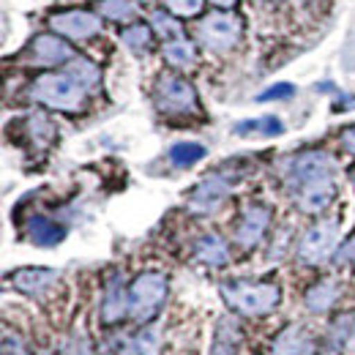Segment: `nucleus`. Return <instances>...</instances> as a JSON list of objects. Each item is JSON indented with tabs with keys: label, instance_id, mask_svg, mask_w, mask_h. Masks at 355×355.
I'll use <instances>...</instances> for the list:
<instances>
[{
	"label": "nucleus",
	"instance_id": "1",
	"mask_svg": "<svg viewBox=\"0 0 355 355\" xmlns=\"http://www.w3.org/2000/svg\"><path fill=\"white\" fill-rule=\"evenodd\" d=\"M222 298L232 311H241L246 317H260L279 306L282 290L270 282H224Z\"/></svg>",
	"mask_w": 355,
	"mask_h": 355
},
{
	"label": "nucleus",
	"instance_id": "2",
	"mask_svg": "<svg viewBox=\"0 0 355 355\" xmlns=\"http://www.w3.org/2000/svg\"><path fill=\"white\" fill-rule=\"evenodd\" d=\"M31 98L60 112H77L85 107V88L69 74H42L31 85Z\"/></svg>",
	"mask_w": 355,
	"mask_h": 355
},
{
	"label": "nucleus",
	"instance_id": "3",
	"mask_svg": "<svg viewBox=\"0 0 355 355\" xmlns=\"http://www.w3.org/2000/svg\"><path fill=\"white\" fill-rule=\"evenodd\" d=\"M132 317L137 322H150L153 314L167 301V276L159 270H145L132 282Z\"/></svg>",
	"mask_w": 355,
	"mask_h": 355
},
{
	"label": "nucleus",
	"instance_id": "4",
	"mask_svg": "<svg viewBox=\"0 0 355 355\" xmlns=\"http://www.w3.org/2000/svg\"><path fill=\"white\" fill-rule=\"evenodd\" d=\"M197 36H200V42H202L205 49H211V52H227V49H232V46L241 42L243 22L232 11H214V14H208L200 22Z\"/></svg>",
	"mask_w": 355,
	"mask_h": 355
},
{
	"label": "nucleus",
	"instance_id": "5",
	"mask_svg": "<svg viewBox=\"0 0 355 355\" xmlns=\"http://www.w3.org/2000/svg\"><path fill=\"white\" fill-rule=\"evenodd\" d=\"M156 107L167 115H194L200 112L197 90L178 74H162L156 83Z\"/></svg>",
	"mask_w": 355,
	"mask_h": 355
},
{
	"label": "nucleus",
	"instance_id": "6",
	"mask_svg": "<svg viewBox=\"0 0 355 355\" xmlns=\"http://www.w3.org/2000/svg\"><path fill=\"white\" fill-rule=\"evenodd\" d=\"M336 241H339V224L334 219L314 224L298 243V257L309 266H320L336 252Z\"/></svg>",
	"mask_w": 355,
	"mask_h": 355
},
{
	"label": "nucleus",
	"instance_id": "7",
	"mask_svg": "<svg viewBox=\"0 0 355 355\" xmlns=\"http://www.w3.org/2000/svg\"><path fill=\"white\" fill-rule=\"evenodd\" d=\"M49 28L58 36L74 39V42H88L101 31V19L90 11H60L49 17Z\"/></svg>",
	"mask_w": 355,
	"mask_h": 355
},
{
	"label": "nucleus",
	"instance_id": "8",
	"mask_svg": "<svg viewBox=\"0 0 355 355\" xmlns=\"http://www.w3.org/2000/svg\"><path fill=\"white\" fill-rule=\"evenodd\" d=\"M230 189H232V180L224 178L222 173H214V175L200 180V183L191 189V194H189V208H191L194 214H211V211H216L224 200H227Z\"/></svg>",
	"mask_w": 355,
	"mask_h": 355
},
{
	"label": "nucleus",
	"instance_id": "9",
	"mask_svg": "<svg viewBox=\"0 0 355 355\" xmlns=\"http://www.w3.org/2000/svg\"><path fill=\"white\" fill-rule=\"evenodd\" d=\"M268 224H270V208L268 205H260V202L246 205V211L241 214V219L235 224V243L243 246V249H254L263 241Z\"/></svg>",
	"mask_w": 355,
	"mask_h": 355
},
{
	"label": "nucleus",
	"instance_id": "10",
	"mask_svg": "<svg viewBox=\"0 0 355 355\" xmlns=\"http://www.w3.org/2000/svg\"><path fill=\"white\" fill-rule=\"evenodd\" d=\"M334 200H336V183H334L331 175L306 180L304 186H298V197H295L298 208L304 214H311V216L314 214H322Z\"/></svg>",
	"mask_w": 355,
	"mask_h": 355
},
{
	"label": "nucleus",
	"instance_id": "11",
	"mask_svg": "<svg viewBox=\"0 0 355 355\" xmlns=\"http://www.w3.org/2000/svg\"><path fill=\"white\" fill-rule=\"evenodd\" d=\"M28 55L39 66H60V63H71L74 60V49L66 44L58 33H42V36H36L31 42V46H28Z\"/></svg>",
	"mask_w": 355,
	"mask_h": 355
},
{
	"label": "nucleus",
	"instance_id": "12",
	"mask_svg": "<svg viewBox=\"0 0 355 355\" xmlns=\"http://www.w3.org/2000/svg\"><path fill=\"white\" fill-rule=\"evenodd\" d=\"M331 170H334V162H331L328 153H322V150H306V153H298L290 162L287 178H290L293 186H304L306 180L331 175Z\"/></svg>",
	"mask_w": 355,
	"mask_h": 355
},
{
	"label": "nucleus",
	"instance_id": "13",
	"mask_svg": "<svg viewBox=\"0 0 355 355\" xmlns=\"http://www.w3.org/2000/svg\"><path fill=\"white\" fill-rule=\"evenodd\" d=\"M126 314H132V293L123 287L121 279H112L107 284V293H104V301H101V320L107 325H115Z\"/></svg>",
	"mask_w": 355,
	"mask_h": 355
},
{
	"label": "nucleus",
	"instance_id": "14",
	"mask_svg": "<svg viewBox=\"0 0 355 355\" xmlns=\"http://www.w3.org/2000/svg\"><path fill=\"white\" fill-rule=\"evenodd\" d=\"M314 353H317L314 339L309 336V331H304L298 325L284 328L276 336L273 347H270V355H314Z\"/></svg>",
	"mask_w": 355,
	"mask_h": 355
},
{
	"label": "nucleus",
	"instance_id": "15",
	"mask_svg": "<svg viewBox=\"0 0 355 355\" xmlns=\"http://www.w3.org/2000/svg\"><path fill=\"white\" fill-rule=\"evenodd\" d=\"M58 282V270L52 268H22L11 276V284L25 295H42Z\"/></svg>",
	"mask_w": 355,
	"mask_h": 355
},
{
	"label": "nucleus",
	"instance_id": "16",
	"mask_svg": "<svg viewBox=\"0 0 355 355\" xmlns=\"http://www.w3.org/2000/svg\"><path fill=\"white\" fill-rule=\"evenodd\" d=\"M194 254H197L200 263H205V266L211 268H222L230 263V246H227V241H224L222 235H216V232L202 235L197 241V246H194Z\"/></svg>",
	"mask_w": 355,
	"mask_h": 355
},
{
	"label": "nucleus",
	"instance_id": "17",
	"mask_svg": "<svg viewBox=\"0 0 355 355\" xmlns=\"http://www.w3.org/2000/svg\"><path fill=\"white\" fill-rule=\"evenodd\" d=\"M241 342H243V336H241L238 322L230 320V317H224V320H219V325L214 331L211 355H238L241 353Z\"/></svg>",
	"mask_w": 355,
	"mask_h": 355
},
{
	"label": "nucleus",
	"instance_id": "18",
	"mask_svg": "<svg viewBox=\"0 0 355 355\" xmlns=\"http://www.w3.org/2000/svg\"><path fill=\"white\" fill-rule=\"evenodd\" d=\"M63 235H66V230L58 222L46 219V216H33V219L28 222V238H31L36 246H55V243L63 241Z\"/></svg>",
	"mask_w": 355,
	"mask_h": 355
},
{
	"label": "nucleus",
	"instance_id": "19",
	"mask_svg": "<svg viewBox=\"0 0 355 355\" xmlns=\"http://www.w3.org/2000/svg\"><path fill=\"white\" fill-rule=\"evenodd\" d=\"M339 293H342V287L336 279H322L306 293V306L311 311H328L339 301Z\"/></svg>",
	"mask_w": 355,
	"mask_h": 355
},
{
	"label": "nucleus",
	"instance_id": "20",
	"mask_svg": "<svg viewBox=\"0 0 355 355\" xmlns=\"http://www.w3.org/2000/svg\"><path fill=\"white\" fill-rule=\"evenodd\" d=\"M121 42L129 46L132 52H137V55L150 52V46H153V25L139 22V25H132V28L121 31Z\"/></svg>",
	"mask_w": 355,
	"mask_h": 355
},
{
	"label": "nucleus",
	"instance_id": "21",
	"mask_svg": "<svg viewBox=\"0 0 355 355\" xmlns=\"http://www.w3.org/2000/svg\"><path fill=\"white\" fill-rule=\"evenodd\" d=\"M164 58H167V63H170V66H175V69H189V66H194V63H197L194 44H191V42H186L183 36H180V39H173L170 44L164 46Z\"/></svg>",
	"mask_w": 355,
	"mask_h": 355
},
{
	"label": "nucleus",
	"instance_id": "22",
	"mask_svg": "<svg viewBox=\"0 0 355 355\" xmlns=\"http://www.w3.org/2000/svg\"><path fill=\"white\" fill-rule=\"evenodd\" d=\"M353 336H355V311H345L342 317H336V320H334L328 342H331V347H334V350H342Z\"/></svg>",
	"mask_w": 355,
	"mask_h": 355
},
{
	"label": "nucleus",
	"instance_id": "23",
	"mask_svg": "<svg viewBox=\"0 0 355 355\" xmlns=\"http://www.w3.org/2000/svg\"><path fill=\"white\" fill-rule=\"evenodd\" d=\"M205 156V148L200 142H178L170 148V162L175 167H191Z\"/></svg>",
	"mask_w": 355,
	"mask_h": 355
},
{
	"label": "nucleus",
	"instance_id": "24",
	"mask_svg": "<svg viewBox=\"0 0 355 355\" xmlns=\"http://www.w3.org/2000/svg\"><path fill=\"white\" fill-rule=\"evenodd\" d=\"M98 14L115 22H129L137 14V6L132 0H98Z\"/></svg>",
	"mask_w": 355,
	"mask_h": 355
},
{
	"label": "nucleus",
	"instance_id": "25",
	"mask_svg": "<svg viewBox=\"0 0 355 355\" xmlns=\"http://www.w3.org/2000/svg\"><path fill=\"white\" fill-rule=\"evenodd\" d=\"M69 77H74L83 88H93L96 83H98V66L96 63H90V60H85V58H74L71 63H69V71H66Z\"/></svg>",
	"mask_w": 355,
	"mask_h": 355
},
{
	"label": "nucleus",
	"instance_id": "26",
	"mask_svg": "<svg viewBox=\"0 0 355 355\" xmlns=\"http://www.w3.org/2000/svg\"><path fill=\"white\" fill-rule=\"evenodd\" d=\"M246 132H260V134L273 137V134L284 132V126H282V121H279V118L266 115V118H257V121H243V123H238V126H235V134H246Z\"/></svg>",
	"mask_w": 355,
	"mask_h": 355
},
{
	"label": "nucleus",
	"instance_id": "27",
	"mask_svg": "<svg viewBox=\"0 0 355 355\" xmlns=\"http://www.w3.org/2000/svg\"><path fill=\"white\" fill-rule=\"evenodd\" d=\"M28 132H31V139L39 148H44V145H49V139L55 137V126L46 121L44 115H31L28 118Z\"/></svg>",
	"mask_w": 355,
	"mask_h": 355
},
{
	"label": "nucleus",
	"instance_id": "28",
	"mask_svg": "<svg viewBox=\"0 0 355 355\" xmlns=\"http://www.w3.org/2000/svg\"><path fill=\"white\" fill-rule=\"evenodd\" d=\"M164 8L173 17H197L202 11V0H164Z\"/></svg>",
	"mask_w": 355,
	"mask_h": 355
},
{
	"label": "nucleus",
	"instance_id": "29",
	"mask_svg": "<svg viewBox=\"0 0 355 355\" xmlns=\"http://www.w3.org/2000/svg\"><path fill=\"white\" fill-rule=\"evenodd\" d=\"M153 28H156L164 39H167V36H170V39H180V25H178L173 17H167L164 11H156V14H153Z\"/></svg>",
	"mask_w": 355,
	"mask_h": 355
},
{
	"label": "nucleus",
	"instance_id": "30",
	"mask_svg": "<svg viewBox=\"0 0 355 355\" xmlns=\"http://www.w3.org/2000/svg\"><path fill=\"white\" fill-rule=\"evenodd\" d=\"M290 96H295V88H293L290 83H279V85H273V88L263 90L257 98H260V101H273V98H290Z\"/></svg>",
	"mask_w": 355,
	"mask_h": 355
},
{
	"label": "nucleus",
	"instance_id": "31",
	"mask_svg": "<svg viewBox=\"0 0 355 355\" xmlns=\"http://www.w3.org/2000/svg\"><path fill=\"white\" fill-rule=\"evenodd\" d=\"M63 355H90V342L85 334H77V336H71L69 339V345H66V350Z\"/></svg>",
	"mask_w": 355,
	"mask_h": 355
},
{
	"label": "nucleus",
	"instance_id": "32",
	"mask_svg": "<svg viewBox=\"0 0 355 355\" xmlns=\"http://www.w3.org/2000/svg\"><path fill=\"white\" fill-rule=\"evenodd\" d=\"M336 266H355V238H347L336 249Z\"/></svg>",
	"mask_w": 355,
	"mask_h": 355
},
{
	"label": "nucleus",
	"instance_id": "33",
	"mask_svg": "<svg viewBox=\"0 0 355 355\" xmlns=\"http://www.w3.org/2000/svg\"><path fill=\"white\" fill-rule=\"evenodd\" d=\"M3 355H31V353H28V347L22 345L19 336L6 334V336H3Z\"/></svg>",
	"mask_w": 355,
	"mask_h": 355
},
{
	"label": "nucleus",
	"instance_id": "34",
	"mask_svg": "<svg viewBox=\"0 0 355 355\" xmlns=\"http://www.w3.org/2000/svg\"><path fill=\"white\" fill-rule=\"evenodd\" d=\"M101 355H137V347H132V342H123V339H115V342H110Z\"/></svg>",
	"mask_w": 355,
	"mask_h": 355
},
{
	"label": "nucleus",
	"instance_id": "35",
	"mask_svg": "<svg viewBox=\"0 0 355 355\" xmlns=\"http://www.w3.org/2000/svg\"><path fill=\"white\" fill-rule=\"evenodd\" d=\"M339 139H342V148H345L347 153H355V126H347Z\"/></svg>",
	"mask_w": 355,
	"mask_h": 355
},
{
	"label": "nucleus",
	"instance_id": "36",
	"mask_svg": "<svg viewBox=\"0 0 355 355\" xmlns=\"http://www.w3.org/2000/svg\"><path fill=\"white\" fill-rule=\"evenodd\" d=\"M238 0H211V6H216V8H232Z\"/></svg>",
	"mask_w": 355,
	"mask_h": 355
},
{
	"label": "nucleus",
	"instance_id": "37",
	"mask_svg": "<svg viewBox=\"0 0 355 355\" xmlns=\"http://www.w3.org/2000/svg\"><path fill=\"white\" fill-rule=\"evenodd\" d=\"M142 3H153V0H142Z\"/></svg>",
	"mask_w": 355,
	"mask_h": 355
},
{
	"label": "nucleus",
	"instance_id": "38",
	"mask_svg": "<svg viewBox=\"0 0 355 355\" xmlns=\"http://www.w3.org/2000/svg\"><path fill=\"white\" fill-rule=\"evenodd\" d=\"M353 183H355V170H353Z\"/></svg>",
	"mask_w": 355,
	"mask_h": 355
}]
</instances>
